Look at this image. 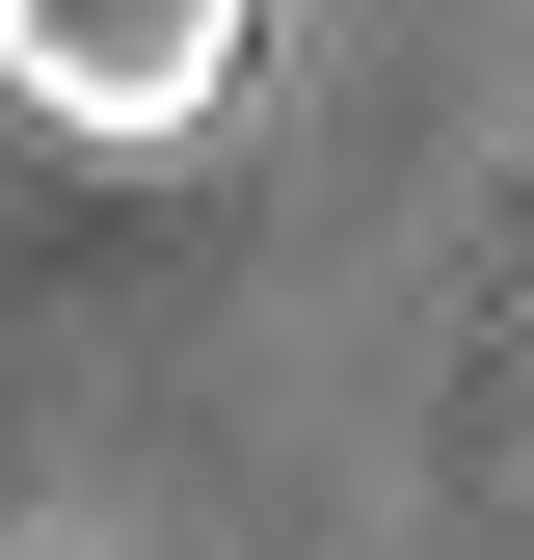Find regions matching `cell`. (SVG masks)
Listing matches in <instances>:
<instances>
[{"instance_id": "obj_1", "label": "cell", "mask_w": 534, "mask_h": 560, "mask_svg": "<svg viewBox=\"0 0 534 560\" xmlns=\"http://www.w3.org/2000/svg\"><path fill=\"white\" fill-rule=\"evenodd\" d=\"M0 81H27L54 133H214L241 0H0Z\"/></svg>"}]
</instances>
